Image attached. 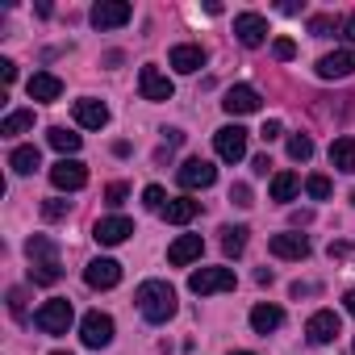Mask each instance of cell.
Masks as SVG:
<instances>
[{
    "label": "cell",
    "instance_id": "47",
    "mask_svg": "<svg viewBox=\"0 0 355 355\" xmlns=\"http://www.w3.org/2000/svg\"><path fill=\"white\" fill-rule=\"evenodd\" d=\"M351 205H355V193H351Z\"/></svg>",
    "mask_w": 355,
    "mask_h": 355
},
{
    "label": "cell",
    "instance_id": "23",
    "mask_svg": "<svg viewBox=\"0 0 355 355\" xmlns=\"http://www.w3.org/2000/svg\"><path fill=\"white\" fill-rule=\"evenodd\" d=\"M251 326H255V334H272V330L284 326V309L280 305H255L251 309Z\"/></svg>",
    "mask_w": 355,
    "mask_h": 355
},
{
    "label": "cell",
    "instance_id": "8",
    "mask_svg": "<svg viewBox=\"0 0 355 355\" xmlns=\"http://www.w3.org/2000/svg\"><path fill=\"white\" fill-rule=\"evenodd\" d=\"M51 184H55L59 193H80V189L88 184V167H84L80 159H59V163L51 167Z\"/></svg>",
    "mask_w": 355,
    "mask_h": 355
},
{
    "label": "cell",
    "instance_id": "41",
    "mask_svg": "<svg viewBox=\"0 0 355 355\" xmlns=\"http://www.w3.org/2000/svg\"><path fill=\"white\" fill-rule=\"evenodd\" d=\"M251 167H255V175H268V167H272V159H268V155H255V159H251Z\"/></svg>",
    "mask_w": 355,
    "mask_h": 355
},
{
    "label": "cell",
    "instance_id": "11",
    "mask_svg": "<svg viewBox=\"0 0 355 355\" xmlns=\"http://www.w3.org/2000/svg\"><path fill=\"white\" fill-rule=\"evenodd\" d=\"M130 234H134V222H130V218H121V214H113V218H101V222L92 226V239H96L101 247H121Z\"/></svg>",
    "mask_w": 355,
    "mask_h": 355
},
{
    "label": "cell",
    "instance_id": "38",
    "mask_svg": "<svg viewBox=\"0 0 355 355\" xmlns=\"http://www.w3.org/2000/svg\"><path fill=\"white\" fill-rule=\"evenodd\" d=\"M9 309H13L17 318L26 313V288H9Z\"/></svg>",
    "mask_w": 355,
    "mask_h": 355
},
{
    "label": "cell",
    "instance_id": "1",
    "mask_svg": "<svg viewBox=\"0 0 355 355\" xmlns=\"http://www.w3.org/2000/svg\"><path fill=\"white\" fill-rule=\"evenodd\" d=\"M26 255H30V280L34 284H59L63 280V263H59V243L55 239L34 234L26 243Z\"/></svg>",
    "mask_w": 355,
    "mask_h": 355
},
{
    "label": "cell",
    "instance_id": "40",
    "mask_svg": "<svg viewBox=\"0 0 355 355\" xmlns=\"http://www.w3.org/2000/svg\"><path fill=\"white\" fill-rule=\"evenodd\" d=\"M0 80H5V88L17 80V63H13V59H0Z\"/></svg>",
    "mask_w": 355,
    "mask_h": 355
},
{
    "label": "cell",
    "instance_id": "14",
    "mask_svg": "<svg viewBox=\"0 0 355 355\" xmlns=\"http://www.w3.org/2000/svg\"><path fill=\"white\" fill-rule=\"evenodd\" d=\"M84 284L88 288H117L121 284V263L117 259H92L84 268Z\"/></svg>",
    "mask_w": 355,
    "mask_h": 355
},
{
    "label": "cell",
    "instance_id": "29",
    "mask_svg": "<svg viewBox=\"0 0 355 355\" xmlns=\"http://www.w3.org/2000/svg\"><path fill=\"white\" fill-rule=\"evenodd\" d=\"M247 234H251L247 226H226V230H222V251H226L230 259H239V255L247 251Z\"/></svg>",
    "mask_w": 355,
    "mask_h": 355
},
{
    "label": "cell",
    "instance_id": "7",
    "mask_svg": "<svg viewBox=\"0 0 355 355\" xmlns=\"http://www.w3.org/2000/svg\"><path fill=\"white\" fill-rule=\"evenodd\" d=\"M189 288L197 297H209V293H230L234 288V272L230 268H201L189 276Z\"/></svg>",
    "mask_w": 355,
    "mask_h": 355
},
{
    "label": "cell",
    "instance_id": "2",
    "mask_svg": "<svg viewBox=\"0 0 355 355\" xmlns=\"http://www.w3.org/2000/svg\"><path fill=\"white\" fill-rule=\"evenodd\" d=\"M134 301H138V313L146 322H155V326L175 313V288L167 280H142L138 293H134Z\"/></svg>",
    "mask_w": 355,
    "mask_h": 355
},
{
    "label": "cell",
    "instance_id": "5",
    "mask_svg": "<svg viewBox=\"0 0 355 355\" xmlns=\"http://www.w3.org/2000/svg\"><path fill=\"white\" fill-rule=\"evenodd\" d=\"M175 180H180V189H189V193H197V189H214L218 167H214L209 159H189V163H180Z\"/></svg>",
    "mask_w": 355,
    "mask_h": 355
},
{
    "label": "cell",
    "instance_id": "19",
    "mask_svg": "<svg viewBox=\"0 0 355 355\" xmlns=\"http://www.w3.org/2000/svg\"><path fill=\"white\" fill-rule=\"evenodd\" d=\"M305 334H309V343H318V347L330 343V338L338 334V313H334V309H318V313L305 322Z\"/></svg>",
    "mask_w": 355,
    "mask_h": 355
},
{
    "label": "cell",
    "instance_id": "36",
    "mask_svg": "<svg viewBox=\"0 0 355 355\" xmlns=\"http://www.w3.org/2000/svg\"><path fill=\"white\" fill-rule=\"evenodd\" d=\"M272 55H276L280 63H288V59L297 55V42H293V38H276V46H272Z\"/></svg>",
    "mask_w": 355,
    "mask_h": 355
},
{
    "label": "cell",
    "instance_id": "42",
    "mask_svg": "<svg viewBox=\"0 0 355 355\" xmlns=\"http://www.w3.org/2000/svg\"><path fill=\"white\" fill-rule=\"evenodd\" d=\"M309 222H313V214H309V209H297V214H293V226H309Z\"/></svg>",
    "mask_w": 355,
    "mask_h": 355
},
{
    "label": "cell",
    "instance_id": "26",
    "mask_svg": "<svg viewBox=\"0 0 355 355\" xmlns=\"http://www.w3.org/2000/svg\"><path fill=\"white\" fill-rule=\"evenodd\" d=\"M9 167H13L17 175H30L34 167H42V155H38V146H13V155H9Z\"/></svg>",
    "mask_w": 355,
    "mask_h": 355
},
{
    "label": "cell",
    "instance_id": "4",
    "mask_svg": "<svg viewBox=\"0 0 355 355\" xmlns=\"http://www.w3.org/2000/svg\"><path fill=\"white\" fill-rule=\"evenodd\" d=\"M80 338H84V347H92V351L109 347V343H113V318L101 313V309H88L84 322H80Z\"/></svg>",
    "mask_w": 355,
    "mask_h": 355
},
{
    "label": "cell",
    "instance_id": "30",
    "mask_svg": "<svg viewBox=\"0 0 355 355\" xmlns=\"http://www.w3.org/2000/svg\"><path fill=\"white\" fill-rule=\"evenodd\" d=\"M309 155H313V142H309L305 134H293V138H288V159H293V163H305Z\"/></svg>",
    "mask_w": 355,
    "mask_h": 355
},
{
    "label": "cell",
    "instance_id": "12",
    "mask_svg": "<svg viewBox=\"0 0 355 355\" xmlns=\"http://www.w3.org/2000/svg\"><path fill=\"white\" fill-rule=\"evenodd\" d=\"M167 63L180 71V76H193V71L205 67V46H201V42H180V46H171Z\"/></svg>",
    "mask_w": 355,
    "mask_h": 355
},
{
    "label": "cell",
    "instance_id": "48",
    "mask_svg": "<svg viewBox=\"0 0 355 355\" xmlns=\"http://www.w3.org/2000/svg\"><path fill=\"white\" fill-rule=\"evenodd\" d=\"M351 355H355V343H351Z\"/></svg>",
    "mask_w": 355,
    "mask_h": 355
},
{
    "label": "cell",
    "instance_id": "37",
    "mask_svg": "<svg viewBox=\"0 0 355 355\" xmlns=\"http://www.w3.org/2000/svg\"><path fill=\"white\" fill-rule=\"evenodd\" d=\"M280 134H284V125H280L276 117H272V121H263V130H259V138H263V142H276Z\"/></svg>",
    "mask_w": 355,
    "mask_h": 355
},
{
    "label": "cell",
    "instance_id": "15",
    "mask_svg": "<svg viewBox=\"0 0 355 355\" xmlns=\"http://www.w3.org/2000/svg\"><path fill=\"white\" fill-rule=\"evenodd\" d=\"M268 251H272L276 259H305V255H309V239L297 234V230H284V234H272Z\"/></svg>",
    "mask_w": 355,
    "mask_h": 355
},
{
    "label": "cell",
    "instance_id": "20",
    "mask_svg": "<svg viewBox=\"0 0 355 355\" xmlns=\"http://www.w3.org/2000/svg\"><path fill=\"white\" fill-rule=\"evenodd\" d=\"M26 92H30V101H59L63 96V80L51 76V71H34L30 84H26Z\"/></svg>",
    "mask_w": 355,
    "mask_h": 355
},
{
    "label": "cell",
    "instance_id": "6",
    "mask_svg": "<svg viewBox=\"0 0 355 355\" xmlns=\"http://www.w3.org/2000/svg\"><path fill=\"white\" fill-rule=\"evenodd\" d=\"M214 150H218L222 163L247 159V130H243V125H222V130L214 134Z\"/></svg>",
    "mask_w": 355,
    "mask_h": 355
},
{
    "label": "cell",
    "instance_id": "10",
    "mask_svg": "<svg viewBox=\"0 0 355 355\" xmlns=\"http://www.w3.org/2000/svg\"><path fill=\"white\" fill-rule=\"evenodd\" d=\"M138 92H142V101H155V105H159V101H171L175 84H171L159 67H150V63H146V67L138 71Z\"/></svg>",
    "mask_w": 355,
    "mask_h": 355
},
{
    "label": "cell",
    "instance_id": "43",
    "mask_svg": "<svg viewBox=\"0 0 355 355\" xmlns=\"http://www.w3.org/2000/svg\"><path fill=\"white\" fill-rule=\"evenodd\" d=\"M343 38H347V42H355V13L343 21Z\"/></svg>",
    "mask_w": 355,
    "mask_h": 355
},
{
    "label": "cell",
    "instance_id": "35",
    "mask_svg": "<svg viewBox=\"0 0 355 355\" xmlns=\"http://www.w3.org/2000/svg\"><path fill=\"white\" fill-rule=\"evenodd\" d=\"M125 197H130V184H121V180H117V184H109V189H105V205H109V209H117V205H121V201H125Z\"/></svg>",
    "mask_w": 355,
    "mask_h": 355
},
{
    "label": "cell",
    "instance_id": "21",
    "mask_svg": "<svg viewBox=\"0 0 355 355\" xmlns=\"http://www.w3.org/2000/svg\"><path fill=\"white\" fill-rule=\"evenodd\" d=\"M76 125H84V130H101V125H109V105L105 101H76Z\"/></svg>",
    "mask_w": 355,
    "mask_h": 355
},
{
    "label": "cell",
    "instance_id": "33",
    "mask_svg": "<svg viewBox=\"0 0 355 355\" xmlns=\"http://www.w3.org/2000/svg\"><path fill=\"white\" fill-rule=\"evenodd\" d=\"M67 214H71V201H63V197L42 201V218H46V222H59V218H67Z\"/></svg>",
    "mask_w": 355,
    "mask_h": 355
},
{
    "label": "cell",
    "instance_id": "3",
    "mask_svg": "<svg viewBox=\"0 0 355 355\" xmlns=\"http://www.w3.org/2000/svg\"><path fill=\"white\" fill-rule=\"evenodd\" d=\"M71 301H63V297H55V301H46L38 313H34V326L42 330V334H67V326H71Z\"/></svg>",
    "mask_w": 355,
    "mask_h": 355
},
{
    "label": "cell",
    "instance_id": "24",
    "mask_svg": "<svg viewBox=\"0 0 355 355\" xmlns=\"http://www.w3.org/2000/svg\"><path fill=\"white\" fill-rule=\"evenodd\" d=\"M330 167L334 171H355V138L351 134H343V138L330 142Z\"/></svg>",
    "mask_w": 355,
    "mask_h": 355
},
{
    "label": "cell",
    "instance_id": "44",
    "mask_svg": "<svg viewBox=\"0 0 355 355\" xmlns=\"http://www.w3.org/2000/svg\"><path fill=\"white\" fill-rule=\"evenodd\" d=\"M343 305H347V313H351V318H355V288H351V293H347V297H343Z\"/></svg>",
    "mask_w": 355,
    "mask_h": 355
},
{
    "label": "cell",
    "instance_id": "46",
    "mask_svg": "<svg viewBox=\"0 0 355 355\" xmlns=\"http://www.w3.org/2000/svg\"><path fill=\"white\" fill-rule=\"evenodd\" d=\"M51 355H71V351H51Z\"/></svg>",
    "mask_w": 355,
    "mask_h": 355
},
{
    "label": "cell",
    "instance_id": "45",
    "mask_svg": "<svg viewBox=\"0 0 355 355\" xmlns=\"http://www.w3.org/2000/svg\"><path fill=\"white\" fill-rule=\"evenodd\" d=\"M234 355H255V351H234Z\"/></svg>",
    "mask_w": 355,
    "mask_h": 355
},
{
    "label": "cell",
    "instance_id": "39",
    "mask_svg": "<svg viewBox=\"0 0 355 355\" xmlns=\"http://www.w3.org/2000/svg\"><path fill=\"white\" fill-rule=\"evenodd\" d=\"M230 201L247 209V205H251V189H247V184H234V189H230Z\"/></svg>",
    "mask_w": 355,
    "mask_h": 355
},
{
    "label": "cell",
    "instance_id": "16",
    "mask_svg": "<svg viewBox=\"0 0 355 355\" xmlns=\"http://www.w3.org/2000/svg\"><path fill=\"white\" fill-rule=\"evenodd\" d=\"M201 251H205L201 234H180V239L167 247V263H171V268H189L193 259H201Z\"/></svg>",
    "mask_w": 355,
    "mask_h": 355
},
{
    "label": "cell",
    "instance_id": "31",
    "mask_svg": "<svg viewBox=\"0 0 355 355\" xmlns=\"http://www.w3.org/2000/svg\"><path fill=\"white\" fill-rule=\"evenodd\" d=\"M305 193H309L313 201H326V197L334 193V184H330V175H309V180H305Z\"/></svg>",
    "mask_w": 355,
    "mask_h": 355
},
{
    "label": "cell",
    "instance_id": "22",
    "mask_svg": "<svg viewBox=\"0 0 355 355\" xmlns=\"http://www.w3.org/2000/svg\"><path fill=\"white\" fill-rule=\"evenodd\" d=\"M197 214H201V201H193V197H175V201H167V209H163V218H167L171 226H189Z\"/></svg>",
    "mask_w": 355,
    "mask_h": 355
},
{
    "label": "cell",
    "instance_id": "25",
    "mask_svg": "<svg viewBox=\"0 0 355 355\" xmlns=\"http://www.w3.org/2000/svg\"><path fill=\"white\" fill-rule=\"evenodd\" d=\"M301 189V175L297 171H276L272 175V201H293Z\"/></svg>",
    "mask_w": 355,
    "mask_h": 355
},
{
    "label": "cell",
    "instance_id": "34",
    "mask_svg": "<svg viewBox=\"0 0 355 355\" xmlns=\"http://www.w3.org/2000/svg\"><path fill=\"white\" fill-rule=\"evenodd\" d=\"M330 30H338L330 13H318V17H309V34H313V38H326Z\"/></svg>",
    "mask_w": 355,
    "mask_h": 355
},
{
    "label": "cell",
    "instance_id": "17",
    "mask_svg": "<svg viewBox=\"0 0 355 355\" xmlns=\"http://www.w3.org/2000/svg\"><path fill=\"white\" fill-rule=\"evenodd\" d=\"M234 34H239L243 46H263V38H268V17H259V13H239V17H234Z\"/></svg>",
    "mask_w": 355,
    "mask_h": 355
},
{
    "label": "cell",
    "instance_id": "18",
    "mask_svg": "<svg viewBox=\"0 0 355 355\" xmlns=\"http://www.w3.org/2000/svg\"><path fill=\"white\" fill-rule=\"evenodd\" d=\"M351 71H355V51H351V46L318 59V76H322V80H343V76H351Z\"/></svg>",
    "mask_w": 355,
    "mask_h": 355
},
{
    "label": "cell",
    "instance_id": "28",
    "mask_svg": "<svg viewBox=\"0 0 355 355\" xmlns=\"http://www.w3.org/2000/svg\"><path fill=\"white\" fill-rule=\"evenodd\" d=\"M46 138H51V146H55L63 159H67V155H76V150H80V142H84L80 134H71V130H63V125H51V134H46Z\"/></svg>",
    "mask_w": 355,
    "mask_h": 355
},
{
    "label": "cell",
    "instance_id": "32",
    "mask_svg": "<svg viewBox=\"0 0 355 355\" xmlns=\"http://www.w3.org/2000/svg\"><path fill=\"white\" fill-rule=\"evenodd\" d=\"M142 205H146L150 214H163V209H167V193H163L159 184H150V189H142Z\"/></svg>",
    "mask_w": 355,
    "mask_h": 355
},
{
    "label": "cell",
    "instance_id": "9",
    "mask_svg": "<svg viewBox=\"0 0 355 355\" xmlns=\"http://www.w3.org/2000/svg\"><path fill=\"white\" fill-rule=\"evenodd\" d=\"M88 17H92L96 30H117V26H125V21L134 17V9L125 5V0H96Z\"/></svg>",
    "mask_w": 355,
    "mask_h": 355
},
{
    "label": "cell",
    "instance_id": "27",
    "mask_svg": "<svg viewBox=\"0 0 355 355\" xmlns=\"http://www.w3.org/2000/svg\"><path fill=\"white\" fill-rule=\"evenodd\" d=\"M26 130H34V109H13L5 121H0V134H5V138H17Z\"/></svg>",
    "mask_w": 355,
    "mask_h": 355
},
{
    "label": "cell",
    "instance_id": "13",
    "mask_svg": "<svg viewBox=\"0 0 355 355\" xmlns=\"http://www.w3.org/2000/svg\"><path fill=\"white\" fill-rule=\"evenodd\" d=\"M263 105V96L251 88V84H234V88H226V101H222V109L230 113V117H243V113H255Z\"/></svg>",
    "mask_w": 355,
    "mask_h": 355
}]
</instances>
